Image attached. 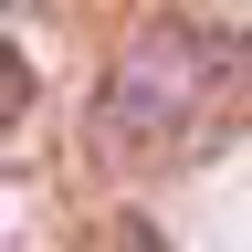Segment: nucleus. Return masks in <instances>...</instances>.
Instances as JSON below:
<instances>
[{
    "label": "nucleus",
    "instance_id": "1",
    "mask_svg": "<svg viewBox=\"0 0 252 252\" xmlns=\"http://www.w3.org/2000/svg\"><path fill=\"white\" fill-rule=\"evenodd\" d=\"M231 105H252V32L242 21H147L105 74L94 137H105V158L168 168V158H200Z\"/></svg>",
    "mask_w": 252,
    "mask_h": 252
},
{
    "label": "nucleus",
    "instance_id": "2",
    "mask_svg": "<svg viewBox=\"0 0 252 252\" xmlns=\"http://www.w3.org/2000/svg\"><path fill=\"white\" fill-rule=\"evenodd\" d=\"M21 105H32V63L11 53V32H0V137L21 126Z\"/></svg>",
    "mask_w": 252,
    "mask_h": 252
},
{
    "label": "nucleus",
    "instance_id": "3",
    "mask_svg": "<svg viewBox=\"0 0 252 252\" xmlns=\"http://www.w3.org/2000/svg\"><path fill=\"white\" fill-rule=\"evenodd\" d=\"M116 252H168V242H158V220H147V210H126V220H116Z\"/></svg>",
    "mask_w": 252,
    "mask_h": 252
}]
</instances>
